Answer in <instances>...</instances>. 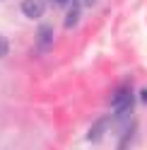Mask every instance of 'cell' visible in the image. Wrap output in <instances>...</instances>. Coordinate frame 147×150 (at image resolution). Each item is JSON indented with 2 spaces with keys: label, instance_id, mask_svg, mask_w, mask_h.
Masks as SVG:
<instances>
[{
  "label": "cell",
  "instance_id": "9c48e42d",
  "mask_svg": "<svg viewBox=\"0 0 147 150\" xmlns=\"http://www.w3.org/2000/svg\"><path fill=\"white\" fill-rule=\"evenodd\" d=\"M51 3H58V5H65V0H51Z\"/></svg>",
  "mask_w": 147,
  "mask_h": 150
},
{
  "label": "cell",
  "instance_id": "7a4b0ae2",
  "mask_svg": "<svg viewBox=\"0 0 147 150\" xmlns=\"http://www.w3.org/2000/svg\"><path fill=\"white\" fill-rule=\"evenodd\" d=\"M53 46V27L51 24H41L36 29V49L41 53H48Z\"/></svg>",
  "mask_w": 147,
  "mask_h": 150
},
{
  "label": "cell",
  "instance_id": "52a82bcc",
  "mask_svg": "<svg viewBox=\"0 0 147 150\" xmlns=\"http://www.w3.org/2000/svg\"><path fill=\"white\" fill-rule=\"evenodd\" d=\"M80 3H82V5H85V7H92V5H94V3H97V0H80Z\"/></svg>",
  "mask_w": 147,
  "mask_h": 150
},
{
  "label": "cell",
  "instance_id": "277c9868",
  "mask_svg": "<svg viewBox=\"0 0 147 150\" xmlns=\"http://www.w3.org/2000/svg\"><path fill=\"white\" fill-rule=\"evenodd\" d=\"M106 126H108V121L106 119H99L94 126H92V131L87 133V138L92 140V143H97V140H102V136L106 133Z\"/></svg>",
  "mask_w": 147,
  "mask_h": 150
},
{
  "label": "cell",
  "instance_id": "8992f818",
  "mask_svg": "<svg viewBox=\"0 0 147 150\" xmlns=\"http://www.w3.org/2000/svg\"><path fill=\"white\" fill-rule=\"evenodd\" d=\"M7 49H10V44H7V39H5V36H0V58H3V56L7 53Z\"/></svg>",
  "mask_w": 147,
  "mask_h": 150
},
{
  "label": "cell",
  "instance_id": "ba28073f",
  "mask_svg": "<svg viewBox=\"0 0 147 150\" xmlns=\"http://www.w3.org/2000/svg\"><path fill=\"white\" fill-rule=\"evenodd\" d=\"M140 97H142V102L147 104V90H142V95H140Z\"/></svg>",
  "mask_w": 147,
  "mask_h": 150
},
{
  "label": "cell",
  "instance_id": "5b68a950",
  "mask_svg": "<svg viewBox=\"0 0 147 150\" xmlns=\"http://www.w3.org/2000/svg\"><path fill=\"white\" fill-rule=\"evenodd\" d=\"M135 136V124H130L125 128V136L121 138V145H118V150H128V145H130V138Z\"/></svg>",
  "mask_w": 147,
  "mask_h": 150
},
{
  "label": "cell",
  "instance_id": "6da1fadb",
  "mask_svg": "<svg viewBox=\"0 0 147 150\" xmlns=\"http://www.w3.org/2000/svg\"><path fill=\"white\" fill-rule=\"evenodd\" d=\"M113 109H116V116L123 119L133 111V95L128 90H118L116 97H113Z\"/></svg>",
  "mask_w": 147,
  "mask_h": 150
},
{
  "label": "cell",
  "instance_id": "3957f363",
  "mask_svg": "<svg viewBox=\"0 0 147 150\" xmlns=\"http://www.w3.org/2000/svg\"><path fill=\"white\" fill-rule=\"evenodd\" d=\"M22 15L24 17H29V20H39V17L43 15L46 10V3L43 0H22Z\"/></svg>",
  "mask_w": 147,
  "mask_h": 150
}]
</instances>
